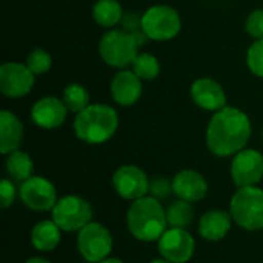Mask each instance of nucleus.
<instances>
[{
    "label": "nucleus",
    "instance_id": "obj_1",
    "mask_svg": "<svg viewBox=\"0 0 263 263\" xmlns=\"http://www.w3.org/2000/svg\"><path fill=\"white\" fill-rule=\"evenodd\" d=\"M251 134L253 126L247 112L234 106H225L213 112L205 142L216 157H233L247 148Z\"/></svg>",
    "mask_w": 263,
    "mask_h": 263
},
{
    "label": "nucleus",
    "instance_id": "obj_2",
    "mask_svg": "<svg viewBox=\"0 0 263 263\" xmlns=\"http://www.w3.org/2000/svg\"><path fill=\"white\" fill-rule=\"evenodd\" d=\"M126 227L129 234L140 242H157L168 230L166 210L160 200L145 196L134 200L126 211Z\"/></svg>",
    "mask_w": 263,
    "mask_h": 263
},
{
    "label": "nucleus",
    "instance_id": "obj_3",
    "mask_svg": "<svg viewBox=\"0 0 263 263\" xmlns=\"http://www.w3.org/2000/svg\"><path fill=\"white\" fill-rule=\"evenodd\" d=\"M74 134L79 140L89 145L108 142L119 128L117 111L105 103H94L76 114Z\"/></svg>",
    "mask_w": 263,
    "mask_h": 263
},
{
    "label": "nucleus",
    "instance_id": "obj_4",
    "mask_svg": "<svg viewBox=\"0 0 263 263\" xmlns=\"http://www.w3.org/2000/svg\"><path fill=\"white\" fill-rule=\"evenodd\" d=\"M234 223L250 233L263 230V190L259 186L237 188L230 200Z\"/></svg>",
    "mask_w": 263,
    "mask_h": 263
},
{
    "label": "nucleus",
    "instance_id": "obj_5",
    "mask_svg": "<svg viewBox=\"0 0 263 263\" xmlns=\"http://www.w3.org/2000/svg\"><path fill=\"white\" fill-rule=\"evenodd\" d=\"M139 45L133 34L125 29H109L106 31L99 42V54L102 60L112 68L126 69L133 65L134 59L139 54Z\"/></svg>",
    "mask_w": 263,
    "mask_h": 263
},
{
    "label": "nucleus",
    "instance_id": "obj_6",
    "mask_svg": "<svg viewBox=\"0 0 263 263\" xmlns=\"http://www.w3.org/2000/svg\"><path fill=\"white\" fill-rule=\"evenodd\" d=\"M51 216L63 233H79L83 227L92 222V208L86 199L68 194L57 200Z\"/></svg>",
    "mask_w": 263,
    "mask_h": 263
},
{
    "label": "nucleus",
    "instance_id": "obj_7",
    "mask_svg": "<svg viewBox=\"0 0 263 263\" xmlns=\"http://www.w3.org/2000/svg\"><path fill=\"white\" fill-rule=\"evenodd\" d=\"M142 29L149 40L166 42L180 32L182 18L173 6L154 5L142 14Z\"/></svg>",
    "mask_w": 263,
    "mask_h": 263
},
{
    "label": "nucleus",
    "instance_id": "obj_8",
    "mask_svg": "<svg viewBox=\"0 0 263 263\" xmlns=\"http://www.w3.org/2000/svg\"><path fill=\"white\" fill-rule=\"evenodd\" d=\"M112 247L111 231L99 222H89L77 233V250L88 263H99L109 257Z\"/></svg>",
    "mask_w": 263,
    "mask_h": 263
},
{
    "label": "nucleus",
    "instance_id": "obj_9",
    "mask_svg": "<svg viewBox=\"0 0 263 263\" xmlns=\"http://www.w3.org/2000/svg\"><path fill=\"white\" fill-rule=\"evenodd\" d=\"M18 197L22 203L35 213L52 211L57 203V190L43 176H32L18 186Z\"/></svg>",
    "mask_w": 263,
    "mask_h": 263
},
{
    "label": "nucleus",
    "instance_id": "obj_10",
    "mask_svg": "<svg viewBox=\"0 0 263 263\" xmlns=\"http://www.w3.org/2000/svg\"><path fill=\"white\" fill-rule=\"evenodd\" d=\"M230 174L237 188L257 186L263 179V154L253 148L242 149L233 156Z\"/></svg>",
    "mask_w": 263,
    "mask_h": 263
},
{
    "label": "nucleus",
    "instance_id": "obj_11",
    "mask_svg": "<svg viewBox=\"0 0 263 263\" xmlns=\"http://www.w3.org/2000/svg\"><path fill=\"white\" fill-rule=\"evenodd\" d=\"M160 256L171 263L190 262L196 251V240L188 230L168 228L157 240Z\"/></svg>",
    "mask_w": 263,
    "mask_h": 263
},
{
    "label": "nucleus",
    "instance_id": "obj_12",
    "mask_svg": "<svg viewBox=\"0 0 263 263\" xmlns=\"http://www.w3.org/2000/svg\"><path fill=\"white\" fill-rule=\"evenodd\" d=\"M112 188L119 197L134 202L148 196L149 180L142 168L136 165H122L112 174Z\"/></svg>",
    "mask_w": 263,
    "mask_h": 263
},
{
    "label": "nucleus",
    "instance_id": "obj_13",
    "mask_svg": "<svg viewBox=\"0 0 263 263\" xmlns=\"http://www.w3.org/2000/svg\"><path fill=\"white\" fill-rule=\"evenodd\" d=\"M35 82V76L20 62H6L0 66V91L11 99L25 97L31 92Z\"/></svg>",
    "mask_w": 263,
    "mask_h": 263
},
{
    "label": "nucleus",
    "instance_id": "obj_14",
    "mask_svg": "<svg viewBox=\"0 0 263 263\" xmlns=\"http://www.w3.org/2000/svg\"><path fill=\"white\" fill-rule=\"evenodd\" d=\"M68 116V108L62 99L46 96L39 99L31 108V120L43 129H55L63 125Z\"/></svg>",
    "mask_w": 263,
    "mask_h": 263
},
{
    "label": "nucleus",
    "instance_id": "obj_15",
    "mask_svg": "<svg viewBox=\"0 0 263 263\" xmlns=\"http://www.w3.org/2000/svg\"><path fill=\"white\" fill-rule=\"evenodd\" d=\"M171 182L174 196L190 203L200 202L208 194V182L196 170H180Z\"/></svg>",
    "mask_w": 263,
    "mask_h": 263
},
{
    "label": "nucleus",
    "instance_id": "obj_16",
    "mask_svg": "<svg viewBox=\"0 0 263 263\" xmlns=\"http://www.w3.org/2000/svg\"><path fill=\"white\" fill-rule=\"evenodd\" d=\"M191 99L199 108L211 112H216L227 106L225 89L219 82L210 77H200L193 82Z\"/></svg>",
    "mask_w": 263,
    "mask_h": 263
},
{
    "label": "nucleus",
    "instance_id": "obj_17",
    "mask_svg": "<svg viewBox=\"0 0 263 263\" xmlns=\"http://www.w3.org/2000/svg\"><path fill=\"white\" fill-rule=\"evenodd\" d=\"M142 79L131 69H120L111 80V96L116 103L122 106H131L139 102L143 86Z\"/></svg>",
    "mask_w": 263,
    "mask_h": 263
},
{
    "label": "nucleus",
    "instance_id": "obj_18",
    "mask_svg": "<svg viewBox=\"0 0 263 263\" xmlns=\"http://www.w3.org/2000/svg\"><path fill=\"white\" fill-rule=\"evenodd\" d=\"M233 222L230 211L210 210L199 220V234L208 242H220L231 231Z\"/></svg>",
    "mask_w": 263,
    "mask_h": 263
},
{
    "label": "nucleus",
    "instance_id": "obj_19",
    "mask_svg": "<svg viewBox=\"0 0 263 263\" xmlns=\"http://www.w3.org/2000/svg\"><path fill=\"white\" fill-rule=\"evenodd\" d=\"M25 128L20 119L8 109L0 112V153L8 156L17 151L23 142Z\"/></svg>",
    "mask_w": 263,
    "mask_h": 263
},
{
    "label": "nucleus",
    "instance_id": "obj_20",
    "mask_svg": "<svg viewBox=\"0 0 263 263\" xmlns=\"http://www.w3.org/2000/svg\"><path fill=\"white\" fill-rule=\"evenodd\" d=\"M62 230L59 225L51 220H40L31 230V245L40 253L54 251L62 240Z\"/></svg>",
    "mask_w": 263,
    "mask_h": 263
},
{
    "label": "nucleus",
    "instance_id": "obj_21",
    "mask_svg": "<svg viewBox=\"0 0 263 263\" xmlns=\"http://www.w3.org/2000/svg\"><path fill=\"white\" fill-rule=\"evenodd\" d=\"M6 173L12 182L23 183L34 176V162L25 151H12L6 156Z\"/></svg>",
    "mask_w": 263,
    "mask_h": 263
},
{
    "label": "nucleus",
    "instance_id": "obj_22",
    "mask_svg": "<svg viewBox=\"0 0 263 263\" xmlns=\"http://www.w3.org/2000/svg\"><path fill=\"white\" fill-rule=\"evenodd\" d=\"M123 15V8L117 0H97L92 6V18L102 28L112 29L122 23Z\"/></svg>",
    "mask_w": 263,
    "mask_h": 263
},
{
    "label": "nucleus",
    "instance_id": "obj_23",
    "mask_svg": "<svg viewBox=\"0 0 263 263\" xmlns=\"http://www.w3.org/2000/svg\"><path fill=\"white\" fill-rule=\"evenodd\" d=\"M194 220V208L190 202L177 199L166 208V222L170 228L186 230Z\"/></svg>",
    "mask_w": 263,
    "mask_h": 263
},
{
    "label": "nucleus",
    "instance_id": "obj_24",
    "mask_svg": "<svg viewBox=\"0 0 263 263\" xmlns=\"http://www.w3.org/2000/svg\"><path fill=\"white\" fill-rule=\"evenodd\" d=\"M62 100L66 105L68 111L79 114L80 111H83L85 108H88L89 103V92L86 91L85 86L79 85V83H69L62 94Z\"/></svg>",
    "mask_w": 263,
    "mask_h": 263
},
{
    "label": "nucleus",
    "instance_id": "obj_25",
    "mask_svg": "<svg viewBox=\"0 0 263 263\" xmlns=\"http://www.w3.org/2000/svg\"><path fill=\"white\" fill-rule=\"evenodd\" d=\"M131 68L142 80H154L160 74V63L157 57L148 52H139Z\"/></svg>",
    "mask_w": 263,
    "mask_h": 263
},
{
    "label": "nucleus",
    "instance_id": "obj_26",
    "mask_svg": "<svg viewBox=\"0 0 263 263\" xmlns=\"http://www.w3.org/2000/svg\"><path fill=\"white\" fill-rule=\"evenodd\" d=\"M25 63L31 69V72L37 77V76H42V74H45V72H48L51 69V66H52V57L43 48H34L28 54Z\"/></svg>",
    "mask_w": 263,
    "mask_h": 263
},
{
    "label": "nucleus",
    "instance_id": "obj_27",
    "mask_svg": "<svg viewBox=\"0 0 263 263\" xmlns=\"http://www.w3.org/2000/svg\"><path fill=\"white\" fill-rule=\"evenodd\" d=\"M247 66L256 77L263 79V39L254 40L247 51Z\"/></svg>",
    "mask_w": 263,
    "mask_h": 263
},
{
    "label": "nucleus",
    "instance_id": "obj_28",
    "mask_svg": "<svg viewBox=\"0 0 263 263\" xmlns=\"http://www.w3.org/2000/svg\"><path fill=\"white\" fill-rule=\"evenodd\" d=\"M171 194H174L173 182H170L166 177H156L149 182L148 196H151L157 200H163V199H168Z\"/></svg>",
    "mask_w": 263,
    "mask_h": 263
},
{
    "label": "nucleus",
    "instance_id": "obj_29",
    "mask_svg": "<svg viewBox=\"0 0 263 263\" xmlns=\"http://www.w3.org/2000/svg\"><path fill=\"white\" fill-rule=\"evenodd\" d=\"M245 29L254 40L263 39V9H254L250 12L247 17Z\"/></svg>",
    "mask_w": 263,
    "mask_h": 263
},
{
    "label": "nucleus",
    "instance_id": "obj_30",
    "mask_svg": "<svg viewBox=\"0 0 263 263\" xmlns=\"http://www.w3.org/2000/svg\"><path fill=\"white\" fill-rule=\"evenodd\" d=\"M18 194V191L14 186V182L11 179H2L0 182V205L3 210H8L9 206H12L15 196Z\"/></svg>",
    "mask_w": 263,
    "mask_h": 263
},
{
    "label": "nucleus",
    "instance_id": "obj_31",
    "mask_svg": "<svg viewBox=\"0 0 263 263\" xmlns=\"http://www.w3.org/2000/svg\"><path fill=\"white\" fill-rule=\"evenodd\" d=\"M122 25H123V29L129 34L140 31L142 29V15H137L134 12H125L123 18H122Z\"/></svg>",
    "mask_w": 263,
    "mask_h": 263
},
{
    "label": "nucleus",
    "instance_id": "obj_32",
    "mask_svg": "<svg viewBox=\"0 0 263 263\" xmlns=\"http://www.w3.org/2000/svg\"><path fill=\"white\" fill-rule=\"evenodd\" d=\"M25 263H52V262H49L48 259H43V257H37V256H35V257H29V259H28Z\"/></svg>",
    "mask_w": 263,
    "mask_h": 263
},
{
    "label": "nucleus",
    "instance_id": "obj_33",
    "mask_svg": "<svg viewBox=\"0 0 263 263\" xmlns=\"http://www.w3.org/2000/svg\"><path fill=\"white\" fill-rule=\"evenodd\" d=\"M99 263H125L123 260H120L119 257H106V259H103L102 262Z\"/></svg>",
    "mask_w": 263,
    "mask_h": 263
},
{
    "label": "nucleus",
    "instance_id": "obj_34",
    "mask_svg": "<svg viewBox=\"0 0 263 263\" xmlns=\"http://www.w3.org/2000/svg\"><path fill=\"white\" fill-rule=\"evenodd\" d=\"M149 263H171V262H168V260H165V259L162 257V259H154V260H151Z\"/></svg>",
    "mask_w": 263,
    "mask_h": 263
},
{
    "label": "nucleus",
    "instance_id": "obj_35",
    "mask_svg": "<svg viewBox=\"0 0 263 263\" xmlns=\"http://www.w3.org/2000/svg\"><path fill=\"white\" fill-rule=\"evenodd\" d=\"M262 134H263V131H262Z\"/></svg>",
    "mask_w": 263,
    "mask_h": 263
}]
</instances>
